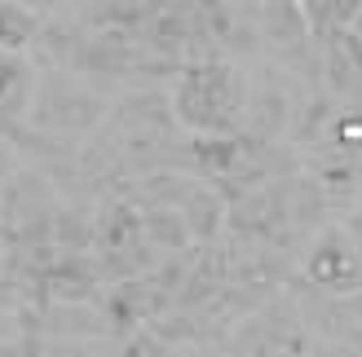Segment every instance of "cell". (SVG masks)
I'll return each mask as SVG.
<instances>
[{"label": "cell", "mask_w": 362, "mask_h": 357, "mask_svg": "<svg viewBox=\"0 0 362 357\" xmlns=\"http://www.w3.org/2000/svg\"><path fill=\"white\" fill-rule=\"evenodd\" d=\"M239 80L230 75L226 66H204V71H194V75L181 84V115H186L194 128H230V119L234 111H239Z\"/></svg>", "instance_id": "cell-1"}, {"label": "cell", "mask_w": 362, "mask_h": 357, "mask_svg": "<svg viewBox=\"0 0 362 357\" xmlns=\"http://www.w3.org/2000/svg\"><path fill=\"white\" fill-rule=\"evenodd\" d=\"M31 13L23 5H0V49H23L31 40Z\"/></svg>", "instance_id": "cell-3"}, {"label": "cell", "mask_w": 362, "mask_h": 357, "mask_svg": "<svg viewBox=\"0 0 362 357\" xmlns=\"http://www.w3.org/2000/svg\"><path fill=\"white\" fill-rule=\"evenodd\" d=\"M310 274L322 282V287H349L358 278V260H354V252L345 243H322L310 256Z\"/></svg>", "instance_id": "cell-2"}]
</instances>
